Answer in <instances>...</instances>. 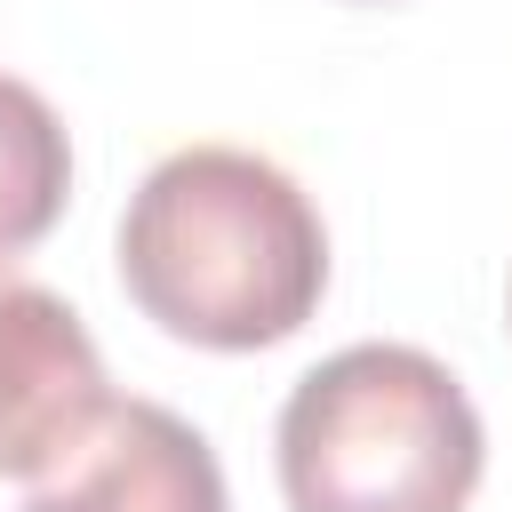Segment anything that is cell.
Instances as JSON below:
<instances>
[{
    "label": "cell",
    "instance_id": "1",
    "mask_svg": "<svg viewBox=\"0 0 512 512\" xmlns=\"http://www.w3.org/2000/svg\"><path fill=\"white\" fill-rule=\"evenodd\" d=\"M120 288L176 344L264 352L320 312L328 224L280 160L184 144L120 208Z\"/></svg>",
    "mask_w": 512,
    "mask_h": 512
},
{
    "label": "cell",
    "instance_id": "2",
    "mask_svg": "<svg viewBox=\"0 0 512 512\" xmlns=\"http://www.w3.org/2000/svg\"><path fill=\"white\" fill-rule=\"evenodd\" d=\"M272 456L288 512H464L488 472V432L448 360L344 344L296 376Z\"/></svg>",
    "mask_w": 512,
    "mask_h": 512
},
{
    "label": "cell",
    "instance_id": "3",
    "mask_svg": "<svg viewBox=\"0 0 512 512\" xmlns=\"http://www.w3.org/2000/svg\"><path fill=\"white\" fill-rule=\"evenodd\" d=\"M104 408L112 384L88 320L56 288L0 272V480H48Z\"/></svg>",
    "mask_w": 512,
    "mask_h": 512
},
{
    "label": "cell",
    "instance_id": "4",
    "mask_svg": "<svg viewBox=\"0 0 512 512\" xmlns=\"http://www.w3.org/2000/svg\"><path fill=\"white\" fill-rule=\"evenodd\" d=\"M24 512H232L216 448L160 400H112Z\"/></svg>",
    "mask_w": 512,
    "mask_h": 512
},
{
    "label": "cell",
    "instance_id": "5",
    "mask_svg": "<svg viewBox=\"0 0 512 512\" xmlns=\"http://www.w3.org/2000/svg\"><path fill=\"white\" fill-rule=\"evenodd\" d=\"M64 200H72V136L32 80L0 72V272L8 256L56 232Z\"/></svg>",
    "mask_w": 512,
    "mask_h": 512
}]
</instances>
